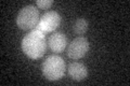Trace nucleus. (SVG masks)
Returning a JSON list of instances; mask_svg holds the SVG:
<instances>
[{
	"mask_svg": "<svg viewBox=\"0 0 130 86\" xmlns=\"http://www.w3.org/2000/svg\"><path fill=\"white\" fill-rule=\"evenodd\" d=\"M47 39L43 32L38 29H32L22 40V51L31 59L42 57L47 50Z\"/></svg>",
	"mask_w": 130,
	"mask_h": 86,
	"instance_id": "f257e3e1",
	"label": "nucleus"
},
{
	"mask_svg": "<svg viewBox=\"0 0 130 86\" xmlns=\"http://www.w3.org/2000/svg\"><path fill=\"white\" fill-rule=\"evenodd\" d=\"M42 73L49 81H58L65 73V61L58 55H50L42 64Z\"/></svg>",
	"mask_w": 130,
	"mask_h": 86,
	"instance_id": "f03ea898",
	"label": "nucleus"
},
{
	"mask_svg": "<svg viewBox=\"0 0 130 86\" xmlns=\"http://www.w3.org/2000/svg\"><path fill=\"white\" fill-rule=\"evenodd\" d=\"M39 10L35 6H26L19 12L16 24L23 30L35 29L39 23Z\"/></svg>",
	"mask_w": 130,
	"mask_h": 86,
	"instance_id": "7ed1b4c3",
	"label": "nucleus"
},
{
	"mask_svg": "<svg viewBox=\"0 0 130 86\" xmlns=\"http://www.w3.org/2000/svg\"><path fill=\"white\" fill-rule=\"evenodd\" d=\"M60 24L61 15L56 11H48L40 17L36 29L40 30L43 34H48V32L56 30V28L60 26Z\"/></svg>",
	"mask_w": 130,
	"mask_h": 86,
	"instance_id": "20e7f679",
	"label": "nucleus"
},
{
	"mask_svg": "<svg viewBox=\"0 0 130 86\" xmlns=\"http://www.w3.org/2000/svg\"><path fill=\"white\" fill-rule=\"evenodd\" d=\"M89 51V42L85 37L80 36L77 37L72 42L68 44L67 47V56L70 58L77 60L80 59L87 54V52Z\"/></svg>",
	"mask_w": 130,
	"mask_h": 86,
	"instance_id": "39448f33",
	"label": "nucleus"
},
{
	"mask_svg": "<svg viewBox=\"0 0 130 86\" xmlns=\"http://www.w3.org/2000/svg\"><path fill=\"white\" fill-rule=\"evenodd\" d=\"M48 45L50 50L54 53H61L65 50L67 45V38L63 32L56 31L51 35L48 39Z\"/></svg>",
	"mask_w": 130,
	"mask_h": 86,
	"instance_id": "423d86ee",
	"label": "nucleus"
},
{
	"mask_svg": "<svg viewBox=\"0 0 130 86\" xmlns=\"http://www.w3.org/2000/svg\"><path fill=\"white\" fill-rule=\"evenodd\" d=\"M67 71L74 81H84L88 76L87 67L81 63H72L68 66Z\"/></svg>",
	"mask_w": 130,
	"mask_h": 86,
	"instance_id": "0eeeda50",
	"label": "nucleus"
},
{
	"mask_svg": "<svg viewBox=\"0 0 130 86\" xmlns=\"http://www.w3.org/2000/svg\"><path fill=\"white\" fill-rule=\"evenodd\" d=\"M73 30L76 35H78L79 37L83 36L84 34H86V31L88 30V22L86 18H78L75 20L74 25H73Z\"/></svg>",
	"mask_w": 130,
	"mask_h": 86,
	"instance_id": "6e6552de",
	"label": "nucleus"
},
{
	"mask_svg": "<svg viewBox=\"0 0 130 86\" xmlns=\"http://www.w3.org/2000/svg\"><path fill=\"white\" fill-rule=\"evenodd\" d=\"M36 5H37V7L39 8V9L47 10L53 5V0H37Z\"/></svg>",
	"mask_w": 130,
	"mask_h": 86,
	"instance_id": "1a4fd4ad",
	"label": "nucleus"
}]
</instances>
